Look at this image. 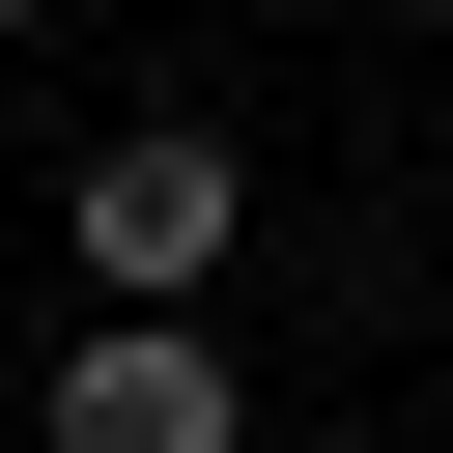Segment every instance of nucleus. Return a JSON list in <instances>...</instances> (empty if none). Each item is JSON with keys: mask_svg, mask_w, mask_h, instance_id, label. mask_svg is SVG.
Wrapping results in <instances>:
<instances>
[{"mask_svg": "<svg viewBox=\"0 0 453 453\" xmlns=\"http://www.w3.org/2000/svg\"><path fill=\"white\" fill-rule=\"evenodd\" d=\"M57 226H85V283H113V311H198V283L255 255V170H226L198 113H113V142L57 170Z\"/></svg>", "mask_w": 453, "mask_h": 453, "instance_id": "f257e3e1", "label": "nucleus"}, {"mask_svg": "<svg viewBox=\"0 0 453 453\" xmlns=\"http://www.w3.org/2000/svg\"><path fill=\"white\" fill-rule=\"evenodd\" d=\"M57 453H226V340H198V311H113V340L57 368Z\"/></svg>", "mask_w": 453, "mask_h": 453, "instance_id": "f03ea898", "label": "nucleus"}, {"mask_svg": "<svg viewBox=\"0 0 453 453\" xmlns=\"http://www.w3.org/2000/svg\"><path fill=\"white\" fill-rule=\"evenodd\" d=\"M0 57H28V0H0Z\"/></svg>", "mask_w": 453, "mask_h": 453, "instance_id": "7ed1b4c3", "label": "nucleus"}]
</instances>
